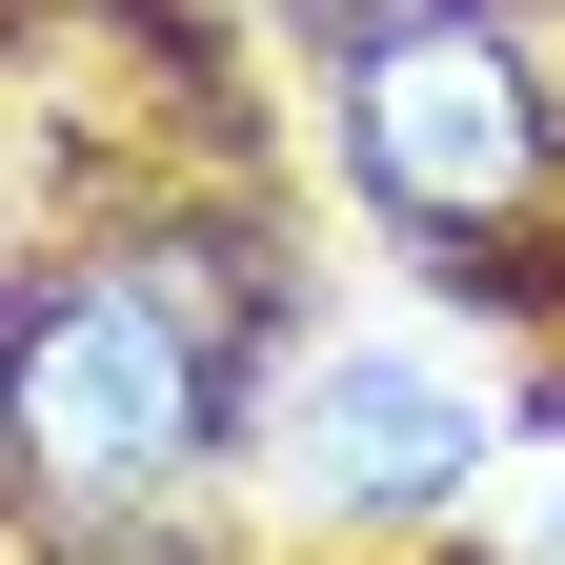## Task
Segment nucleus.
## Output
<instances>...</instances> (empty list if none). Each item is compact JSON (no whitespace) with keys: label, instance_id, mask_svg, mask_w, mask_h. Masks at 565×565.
Segmentation results:
<instances>
[{"label":"nucleus","instance_id":"nucleus-2","mask_svg":"<svg viewBox=\"0 0 565 565\" xmlns=\"http://www.w3.org/2000/svg\"><path fill=\"white\" fill-rule=\"evenodd\" d=\"M223 445V343H202L141 263H82V282H21V484L41 505H162V484Z\"/></svg>","mask_w":565,"mask_h":565},{"label":"nucleus","instance_id":"nucleus-3","mask_svg":"<svg viewBox=\"0 0 565 565\" xmlns=\"http://www.w3.org/2000/svg\"><path fill=\"white\" fill-rule=\"evenodd\" d=\"M282 465H303L323 525H424V505L484 465V404H465L445 364H404V343H343V364L303 384V445H282Z\"/></svg>","mask_w":565,"mask_h":565},{"label":"nucleus","instance_id":"nucleus-4","mask_svg":"<svg viewBox=\"0 0 565 565\" xmlns=\"http://www.w3.org/2000/svg\"><path fill=\"white\" fill-rule=\"evenodd\" d=\"M525 565H565V484H545V525H525Z\"/></svg>","mask_w":565,"mask_h":565},{"label":"nucleus","instance_id":"nucleus-1","mask_svg":"<svg viewBox=\"0 0 565 565\" xmlns=\"http://www.w3.org/2000/svg\"><path fill=\"white\" fill-rule=\"evenodd\" d=\"M323 102H343V182H364L404 243H505L565 182V102H545V61L484 21V0H364Z\"/></svg>","mask_w":565,"mask_h":565}]
</instances>
